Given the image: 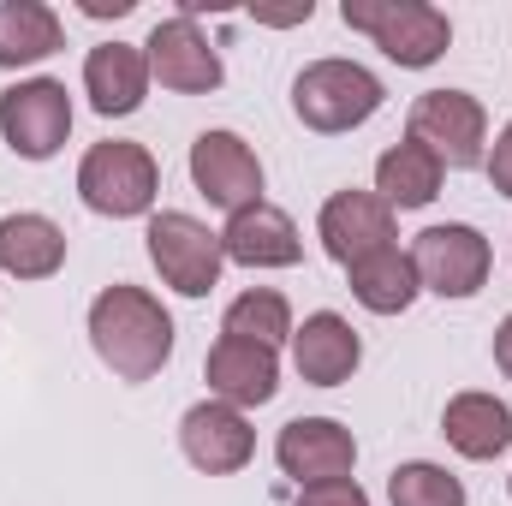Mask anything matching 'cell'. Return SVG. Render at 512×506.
<instances>
[{"label": "cell", "instance_id": "f1b7e54d", "mask_svg": "<svg viewBox=\"0 0 512 506\" xmlns=\"http://www.w3.org/2000/svg\"><path fill=\"white\" fill-rule=\"evenodd\" d=\"M507 495H512V477H507Z\"/></svg>", "mask_w": 512, "mask_h": 506}, {"label": "cell", "instance_id": "7c38bea8", "mask_svg": "<svg viewBox=\"0 0 512 506\" xmlns=\"http://www.w3.org/2000/svg\"><path fill=\"white\" fill-rule=\"evenodd\" d=\"M179 453L203 471V477H239L256 459V429L245 411L221 405V399H197L179 417Z\"/></svg>", "mask_w": 512, "mask_h": 506}, {"label": "cell", "instance_id": "8992f818", "mask_svg": "<svg viewBox=\"0 0 512 506\" xmlns=\"http://www.w3.org/2000/svg\"><path fill=\"white\" fill-rule=\"evenodd\" d=\"M405 137H417L441 167L465 173L489 155V108L471 90H423L405 114Z\"/></svg>", "mask_w": 512, "mask_h": 506}, {"label": "cell", "instance_id": "d6986e66", "mask_svg": "<svg viewBox=\"0 0 512 506\" xmlns=\"http://www.w3.org/2000/svg\"><path fill=\"white\" fill-rule=\"evenodd\" d=\"M66 268V227L36 215V209H18V215H0V274L6 280H54Z\"/></svg>", "mask_w": 512, "mask_h": 506}, {"label": "cell", "instance_id": "2e32d148", "mask_svg": "<svg viewBox=\"0 0 512 506\" xmlns=\"http://www.w3.org/2000/svg\"><path fill=\"white\" fill-rule=\"evenodd\" d=\"M221 251L239 268H298L304 262V239H298V221L280 209V203H251L239 215H227L221 227Z\"/></svg>", "mask_w": 512, "mask_h": 506}, {"label": "cell", "instance_id": "ffe728a7", "mask_svg": "<svg viewBox=\"0 0 512 506\" xmlns=\"http://www.w3.org/2000/svg\"><path fill=\"white\" fill-rule=\"evenodd\" d=\"M66 48V24L48 0H0V72L42 66Z\"/></svg>", "mask_w": 512, "mask_h": 506}, {"label": "cell", "instance_id": "52a82bcc", "mask_svg": "<svg viewBox=\"0 0 512 506\" xmlns=\"http://www.w3.org/2000/svg\"><path fill=\"white\" fill-rule=\"evenodd\" d=\"M411 268H417V286L435 298H477L489 286L495 251L471 221H441L411 239Z\"/></svg>", "mask_w": 512, "mask_h": 506}, {"label": "cell", "instance_id": "5bb4252c", "mask_svg": "<svg viewBox=\"0 0 512 506\" xmlns=\"http://www.w3.org/2000/svg\"><path fill=\"white\" fill-rule=\"evenodd\" d=\"M203 381H209V399H221L233 411H256V405H268L280 393V352L221 334L209 346V358H203Z\"/></svg>", "mask_w": 512, "mask_h": 506}, {"label": "cell", "instance_id": "484cf974", "mask_svg": "<svg viewBox=\"0 0 512 506\" xmlns=\"http://www.w3.org/2000/svg\"><path fill=\"white\" fill-rule=\"evenodd\" d=\"M483 173H489V185L512 197V120L495 131V143H489V155H483Z\"/></svg>", "mask_w": 512, "mask_h": 506}, {"label": "cell", "instance_id": "d4e9b609", "mask_svg": "<svg viewBox=\"0 0 512 506\" xmlns=\"http://www.w3.org/2000/svg\"><path fill=\"white\" fill-rule=\"evenodd\" d=\"M292 506H370V495H364V483H358V477H346V483L298 489V501H292Z\"/></svg>", "mask_w": 512, "mask_h": 506}, {"label": "cell", "instance_id": "83f0119b", "mask_svg": "<svg viewBox=\"0 0 512 506\" xmlns=\"http://www.w3.org/2000/svg\"><path fill=\"white\" fill-rule=\"evenodd\" d=\"M495 370L512 381V316L501 322V328H495Z\"/></svg>", "mask_w": 512, "mask_h": 506}, {"label": "cell", "instance_id": "8fae6325", "mask_svg": "<svg viewBox=\"0 0 512 506\" xmlns=\"http://www.w3.org/2000/svg\"><path fill=\"white\" fill-rule=\"evenodd\" d=\"M185 167H191V185H197L215 209H227V215L262 203V185H268V179H262V155H256L239 131H227V126L197 131Z\"/></svg>", "mask_w": 512, "mask_h": 506}, {"label": "cell", "instance_id": "5b68a950", "mask_svg": "<svg viewBox=\"0 0 512 506\" xmlns=\"http://www.w3.org/2000/svg\"><path fill=\"white\" fill-rule=\"evenodd\" d=\"M143 245H149V262H155L161 286H173L179 298H209L221 286L227 251H221V233L209 221H197L185 209H161V215H149Z\"/></svg>", "mask_w": 512, "mask_h": 506}, {"label": "cell", "instance_id": "9a60e30c", "mask_svg": "<svg viewBox=\"0 0 512 506\" xmlns=\"http://www.w3.org/2000/svg\"><path fill=\"white\" fill-rule=\"evenodd\" d=\"M364 364V340L340 310H310L292 328V370L310 387H346Z\"/></svg>", "mask_w": 512, "mask_h": 506}, {"label": "cell", "instance_id": "cb8c5ba5", "mask_svg": "<svg viewBox=\"0 0 512 506\" xmlns=\"http://www.w3.org/2000/svg\"><path fill=\"white\" fill-rule=\"evenodd\" d=\"M387 501L393 506H465V483L447 465H435V459H405L387 477Z\"/></svg>", "mask_w": 512, "mask_h": 506}, {"label": "cell", "instance_id": "ac0fdd59", "mask_svg": "<svg viewBox=\"0 0 512 506\" xmlns=\"http://www.w3.org/2000/svg\"><path fill=\"white\" fill-rule=\"evenodd\" d=\"M441 435H447V447H453L459 459L489 465V459H501L512 447V405L495 399V393H483V387H465V393L447 399Z\"/></svg>", "mask_w": 512, "mask_h": 506}, {"label": "cell", "instance_id": "44dd1931", "mask_svg": "<svg viewBox=\"0 0 512 506\" xmlns=\"http://www.w3.org/2000/svg\"><path fill=\"white\" fill-rule=\"evenodd\" d=\"M441 179H447V167L417 137H399L393 149H382V161H376V197H382L393 215L399 209H429L441 197Z\"/></svg>", "mask_w": 512, "mask_h": 506}, {"label": "cell", "instance_id": "9c48e42d", "mask_svg": "<svg viewBox=\"0 0 512 506\" xmlns=\"http://www.w3.org/2000/svg\"><path fill=\"white\" fill-rule=\"evenodd\" d=\"M143 60H149V78H155L161 90H173V96H215V90L227 84L221 48H215V42L203 36V24L185 18V12H173V18H161V24L149 30Z\"/></svg>", "mask_w": 512, "mask_h": 506}, {"label": "cell", "instance_id": "277c9868", "mask_svg": "<svg viewBox=\"0 0 512 506\" xmlns=\"http://www.w3.org/2000/svg\"><path fill=\"white\" fill-rule=\"evenodd\" d=\"M382 102H387L382 78H376L370 66H358V60H340V54L310 60V66L292 78V114L310 131H322V137L370 126V120L382 114Z\"/></svg>", "mask_w": 512, "mask_h": 506}, {"label": "cell", "instance_id": "603a6c76", "mask_svg": "<svg viewBox=\"0 0 512 506\" xmlns=\"http://www.w3.org/2000/svg\"><path fill=\"white\" fill-rule=\"evenodd\" d=\"M292 304H286V292H274V286H251V292H239L233 304H227V316H221V334H233V340H256V346H292Z\"/></svg>", "mask_w": 512, "mask_h": 506}, {"label": "cell", "instance_id": "30bf717a", "mask_svg": "<svg viewBox=\"0 0 512 506\" xmlns=\"http://www.w3.org/2000/svg\"><path fill=\"white\" fill-rule=\"evenodd\" d=\"M274 465L280 477H292L298 489L316 483H346L358 471V435L340 417H292L274 435Z\"/></svg>", "mask_w": 512, "mask_h": 506}, {"label": "cell", "instance_id": "6da1fadb", "mask_svg": "<svg viewBox=\"0 0 512 506\" xmlns=\"http://www.w3.org/2000/svg\"><path fill=\"white\" fill-rule=\"evenodd\" d=\"M84 334L102 358V370H114V381H155L173 358V316L167 304L149 292V286H131L114 280L90 298V316H84Z\"/></svg>", "mask_w": 512, "mask_h": 506}, {"label": "cell", "instance_id": "7a4b0ae2", "mask_svg": "<svg viewBox=\"0 0 512 506\" xmlns=\"http://www.w3.org/2000/svg\"><path fill=\"white\" fill-rule=\"evenodd\" d=\"M155 197H161V167L143 143L131 137H102L84 149L78 161V203L102 221H137V215H155Z\"/></svg>", "mask_w": 512, "mask_h": 506}, {"label": "cell", "instance_id": "4316f807", "mask_svg": "<svg viewBox=\"0 0 512 506\" xmlns=\"http://www.w3.org/2000/svg\"><path fill=\"white\" fill-rule=\"evenodd\" d=\"M131 6H137V0H78L84 18H126Z\"/></svg>", "mask_w": 512, "mask_h": 506}, {"label": "cell", "instance_id": "7402d4cb", "mask_svg": "<svg viewBox=\"0 0 512 506\" xmlns=\"http://www.w3.org/2000/svg\"><path fill=\"white\" fill-rule=\"evenodd\" d=\"M346 286H352V298H358L370 316H405V310L417 304V292H423V286H417V268H411V251H399V245L352 262V268H346Z\"/></svg>", "mask_w": 512, "mask_h": 506}, {"label": "cell", "instance_id": "e0dca14e", "mask_svg": "<svg viewBox=\"0 0 512 506\" xmlns=\"http://www.w3.org/2000/svg\"><path fill=\"white\" fill-rule=\"evenodd\" d=\"M149 60H143V42H96L84 54V96L102 120H126L143 108L149 96Z\"/></svg>", "mask_w": 512, "mask_h": 506}, {"label": "cell", "instance_id": "3957f363", "mask_svg": "<svg viewBox=\"0 0 512 506\" xmlns=\"http://www.w3.org/2000/svg\"><path fill=\"white\" fill-rule=\"evenodd\" d=\"M340 24L370 36L399 72H429L453 48V18L429 0H346Z\"/></svg>", "mask_w": 512, "mask_h": 506}, {"label": "cell", "instance_id": "4fadbf2b", "mask_svg": "<svg viewBox=\"0 0 512 506\" xmlns=\"http://www.w3.org/2000/svg\"><path fill=\"white\" fill-rule=\"evenodd\" d=\"M316 239H322V251L334 256L340 268H352V262L387 251V245L399 239V215L387 209L376 191H358V185H352V191H334V197L322 203Z\"/></svg>", "mask_w": 512, "mask_h": 506}, {"label": "cell", "instance_id": "ba28073f", "mask_svg": "<svg viewBox=\"0 0 512 506\" xmlns=\"http://www.w3.org/2000/svg\"><path fill=\"white\" fill-rule=\"evenodd\" d=\"M0 137L18 161H54L72 137V96L60 78H18L0 90Z\"/></svg>", "mask_w": 512, "mask_h": 506}]
</instances>
